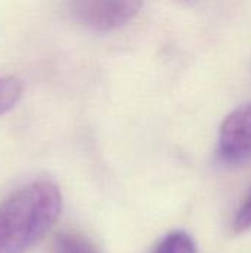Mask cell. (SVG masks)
<instances>
[{"mask_svg": "<svg viewBox=\"0 0 251 253\" xmlns=\"http://www.w3.org/2000/svg\"><path fill=\"white\" fill-rule=\"evenodd\" d=\"M152 253H197V246L188 233L173 231L158 243Z\"/></svg>", "mask_w": 251, "mask_h": 253, "instance_id": "cell-5", "label": "cell"}, {"mask_svg": "<svg viewBox=\"0 0 251 253\" xmlns=\"http://www.w3.org/2000/svg\"><path fill=\"white\" fill-rule=\"evenodd\" d=\"M22 96V84L15 77H0V116L9 113Z\"/></svg>", "mask_w": 251, "mask_h": 253, "instance_id": "cell-6", "label": "cell"}, {"mask_svg": "<svg viewBox=\"0 0 251 253\" xmlns=\"http://www.w3.org/2000/svg\"><path fill=\"white\" fill-rule=\"evenodd\" d=\"M251 228V196L246 200V203L240 208L235 219H234V230L237 233H244Z\"/></svg>", "mask_w": 251, "mask_h": 253, "instance_id": "cell-7", "label": "cell"}, {"mask_svg": "<svg viewBox=\"0 0 251 253\" xmlns=\"http://www.w3.org/2000/svg\"><path fill=\"white\" fill-rule=\"evenodd\" d=\"M53 253H99L95 245L78 233L62 231L53 240Z\"/></svg>", "mask_w": 251, "mask_h": 253, "instance_id": "cell-4", "label": "cell"}, {"mask_svg": "<svg viewBox=\"0 0 251 253\" xmlns=\"http://www.w3.org/2000/svg\"><path fill=\"white\" fill-rule=\"evenodd\" d=\"M219 157L229 165L251 159V102L234 110L222 123L217 145Z\"/></svg>", "mask_w": 251, "mask_h": 253, "instance_id": "cell-3", "label": "cell"}, {"mask_svg": "<svg viewBox=\"0 0 251 253\" xmlns=\"http://www.w3.org/2000/svg\"><path fill=\"white\" fill-rule=\"evenodd\" d=\"M62 208L52 182L28 184L0 203V253H25L56 222Z\"/></svg>", "mask_w": 251, "mask_h": 253, "instance_id": "cell-1", "label": "cell"}, {"mask_svg": "<svg viewBox=\"0 0 251 253\" xmlns=\"http://www.w3.org/2000/svg\"><path fill=\"white\" fill-rule=\"evenodd\" d=\"M67 7L77 24L109 33L127 25L139 13L142 0H68Z\"/></svg>", "mask_w": 251, "mask_h": 253, "instance_id": "cell-2", "label": "cell"}]
</instances>
